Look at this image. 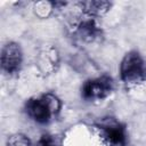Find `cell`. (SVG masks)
<instances>
[{
	"mask_svg": "<svg viewBox=\"0 0 146 146\" xmlns=\"http://www.w3.org/2000/svg\"><path fill=\"white\" fill-rule=\"evenodd\" d=\"M60 99L51 92L42 94L39 97H33L26 100L24 110L26 114L36 123L46 124L50 122L60 111Z\"/></svg>",
	"mask_w": 146,
	"mask_h": 146,
	"instance_id": "6da1fadb",
	"label": "cell"
},
{
	"mask_svg": "<svg viewBox=\"0 0 146 146\" xmlns=\"http://www.w3.org/2000/svg\"><path fill=\"white\" fill-rule=\"evenodd\" d=\"M120 76L125 84H139L146 81V62L136 51H128L120 64Z\"/></svg>",
	"mask_w": 146,
	"mask_h": 146,
	"instance_id": "7a4b0ae2",
	"label": "cell"
},
{
	"mask_svg": "<svg viewBox=\"0 0 146 146\" xmlns=\"http://www.w3.org/2000/svg\"><path fill=\"white\" fill-rule=\"evenodd\" d=\"M102 139L108 146H127L128 132L125 125L114 117H103L96 123Z\"/></svg>",
	"mask_w": 146,
	"mask_h": 146,
	"instance_id": "3957f363",
	"label": "cell"
},
{
	"mask_svg": "<svg viewBox=\"0 0 146 146\" xmlns=\"http://www.w3.org/2000/svg\"><path fill=\"white\" fill-rule=\"evenodd\" d=\"M114 90V81L110 75L88 79L81 87V96L86 100H103Z\"/></svg>",
	"mask_w": 146,
	"mask_h": 146,
	"instance_id": "277c9868",
	"label": "cell"
},
{
	"mask_svg": "<svg viewBox=\"0 0 146 146\" xmlns=\"http://www.w3.org/2000/svg\"><path fill=\"white\" fill-rule=\"evenodd\" d=\"M23 63V51L17 42H8L1 50V67L2 71L9 75L19 72Z\"/></svg>",
	"mask_w": 146,
	"mask_h": 146,
	"instance_id": "5b68a950",
	"label": "cell"
},
{
	"mask_svg": "<svg viewBox=\"0 0 146 146\" xmlns=\"http://www.w3.org/2000/svg\"><path fill=\"white\" fill-rule=\"evenodd\" d=\"M38 65L43 74H49L58 65V52L54 47L43 49L38 56Z\"/></svg>",
	"mask_w": 146,
	"mask_h": 146,
	"instance_id": "8992f818",
	"label": "cell"
},
{
	"mask_svg": "<svg viewBox=\"0 0 146 146\" xmlns=\"http://www.w3.org/2000/svg\"><path fill=\"white\" fill-rule=\"evenodd\" d=\"M76 34L84 42H92L102 36V30L91 18L82 21L76 27Z\"/></svg>",
	"mask_w": 146,
	"mask_h": 146,
	"instance_id": "52a82bcc",
	"label": "cell"
},
{
	"mask_svg": "<svg viewBox=\"0 0 146 146\" xmlns=\"http://www.w3.org/2000/svg\"><path fill=\"white\" fill-rule=\"evenodd\" d=\"M81 10L88 15L89 17H99L105 15L112 7L110 1L104 0H90V1H82L79 3Z\"/></svg>",
	"mask_w": 146,
	"mask_h": 146,
	"instance_id": "ba28073f",
	"label": "cell"
},
{
	"mask_svg": "<svg viewBox=\"0 0 146 146\" xmlns=\"http://www.w3.org/2000/svg\"><path fill=\"white\" fill-rule=\"evenodd\" d=\"M7 146H32V143L24 133H13L7 138Z\"/></svg>",
	"mask_w": 146,
	"mask_h": 146,
	"instance_id": "9c48e42d",
	"label": "cell"
},
{
	"mask_svg": "<svg viewBox=\"0 0 146 146\" xmlns=\"http://www.w3.org/2000/svg\"><path fill=\"white\" fill-rule=\"evenodd\" d=\"M54 9V2H39L34 7V13L41 18L48 17L51 10Z\"/></svg>",
	"mask_w": 146,
	"mask_h": 146,
	"instance_id": "30bf717a",
	"label": "cell"
},
{
	"mask_svg": "<svg viewBox=\"0 0 146 146\" xmlns=\"http://www.w3.org/2000/svg\"><path fill=\"white\" fill-rule=\"evenodd\" d=\"M35 146H58L56 140L50 135H42Z\"/></svg>",
	"mask_w": 146,
	"mask_h": 146,
	"instance_id": "8fae6325",
	"label": "cell"
}]
</instances>
